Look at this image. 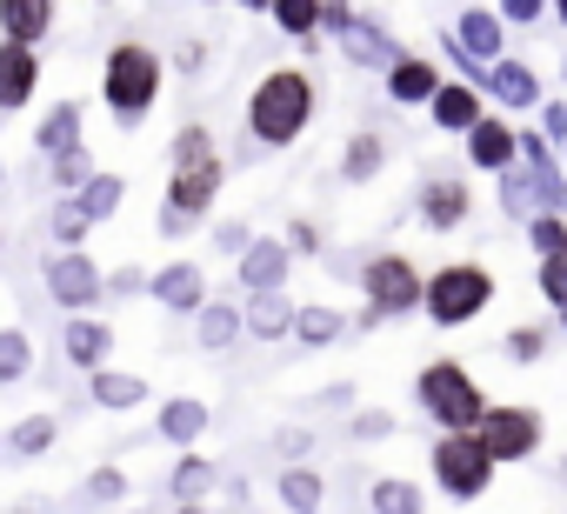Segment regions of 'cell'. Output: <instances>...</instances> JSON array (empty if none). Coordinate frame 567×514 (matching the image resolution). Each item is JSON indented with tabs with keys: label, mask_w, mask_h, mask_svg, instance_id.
Masks as SVG:
<instances>
[{
	"label": "cell",
	"mask_w": 567,
	"mask_h": 514,
	"mask_svg": "<svg viewBox=\"0 0 567 514\" xmlns=\"http://www.w3.org/2000/svg\"><path fill=\"white\" fill-rule=\"evenodd\" d=\"M308 114H315V81L295 74V68L267 74V81L254 88V107H247V121H254V134H260L267 147H288V141L308 127Z\"/></svg>",
	"instance_id": "cell-1"
},
{
	"label": "cell",
	"mask_w": 567,
	"mask_h": 514,
	"mask_svg": "<svg viewBox=\"0 0 567 514\" xmlns=\"http://www.w3.org/2000/svg\"><path fill=\"white\" fill-rule=\"evenodd\" d=\"M214 187H220L214 134H207V127H181V134H174V194H167V207H174L181 220H194V214L214 201Z\"/></svg>",
	"instance_id": "cell-2"
},
{
	"label": "cell",
	"mask_w": 567,
	"mask_h": 514,
	"mask_svg": "<svg viewBox=\"0 0 567 514\" xmlns=\"http://www.w3.org/2000/svg\"><path fill=\"white\" fill-rule=\"evenodd\" d=\"M421 401H427L434 421H447V434H474L481 414H487V401H481V388H474V374L461 361H434L421 374Z\"/></svg>",
	"instance_id": "cell-3"
},
{
	"label": "cell",
	"mask_w": 567,
	"mask_h": 514,
	"mask_svg": "<svg viewBox=\"0 0 567 514\" xmlns=\"http://www.w3.org/2000/svg\"><path fill=\"white\" fill-rule=\"evenodd\" d=\"M427 315L441 321V328H461V321H474L487 301H494V275L487 268H467V261H454V268H441L434 281H427Z\"/></svg>",
	"instance_id": "cell-4"
},
{
	"label": "cell",
	"mask_w": 567,
	"mask_h": 514,
	"mask_svg": "<svg viewBox=\"0 0 567 514\" xmlns=\"http://www.w3.org/2000/svg\"><path fill=\"white\" fill-rule=\"evenodd\" d=\"M154 88H161V61H154V48L127 41V48L107 54V101H114V114L134 121V114L154 101Z\"/></svg>",
	"instance_id": "cell-5"
},
{
	"label": "cell",
	"mask_w": 567,
	"mask_h": 514,
	"mask_svg": "<svg viewBox=\"0 0 567 514\" xmlns=\"http://www.w3.org/2000/svg\"><path fill=\"white\" fill-rule=\"evenodd\" d=\"M474 441L487 448V461H520L540 441V414L534 408H487L481 428H474Z\"/></svg>",
	"instance_id": "cell-6"
},
{
	"label": "cell",
	"mask_w": 567,
	"mask_h": 514,
	"mask_svg": "<svg viewBox=\"0 0 567 514\" xmlns=\"http://www.w3.org/2000/svg\"><path fill=\"white\" fill-rule=\"evenodd\" d=\"M434 474H441V487L447 494H481L487 481H494V461H487V448L474 441V434H447L441 448H434Z\"/></svg>",
	"instance_id": "cell-7"
},
{
	"label": "cell",
	"mask_w": 567,
	"mask_h": 514,
	"mask_svg": "<svg viewBox=\"0 0 567 514\" xmlns=\"http://www.w3.org/2000/svg\"><path fill=\"white\" fill-rule=\"evenodd\" d=\"M368 295H374V308H368V321H374V315H401V308H414V301L427 295V281L401 261V254H381V261L368 268Z\"/></svg>",
	"instance_id": "cell-8"
},
{
	"label": "cell",
	"mask_w": 567,
	"mask_h": 514,
	"mask_svg": "<svg viewBox=\"0 0 567 514\" xmlns=\"http://www.w3.org/2000/svg\"><path fill=\"white\" fill-rule=\"evenodd\" d=\"M48 288H54V301L87 308L101 295V268L87 261V254H54V261H48Z\"/></svg>",
	"instance_id": "cell-9"
},
{
	"label": "cell",
	"mask_w": 567,
	"mask_h": 514,
	"mask_svg": "<svg viewBox=\"0 0 567 514\" xmlns=\"http://www.w3.org/2000/svg\"><path fill=\"white\" fill-rule=\"evenodd\" d=\"M154 301H161V308H174V315H200V301H207L200 268H194V261L161 268V275H154Z\"/></svg>",
	"instance_id": "cell-10"
},
{
	"label": "cell",
	"mask_w": 567,
	"mask_h": 514,
	"mask_svg": "<svg viewBox=\"0 0 567 514\" xmlns=\"http://www.w3.org/2000/svg\"><path fill=\"white\" fill-rule=\"evenodd\" d=\"M0 28H8V48H34L54 28V8L48 0H0Z\"/></svg>",
	"instance_id": "cell-11"
},
{
	"label": "cell",
	"mask_w": 567,
	"mask_h": 514,
	"mask_svg": "<svg viewBox=\"0 0 567 514\" xmlns=\"http://www.w3.org/2000/svg\"><path fill=\"white\" fill-rule=\"evenodd\" d=\"M34 81H41L34 48H8V41H0V107H21L34 94Z\"/></svg>",
	"instance_id": "cell-12"
},
{
	"label": "cell",
	"mask_w": 567,
	"mask_h": 514,
	"mask_svg": "<svg viewBox=\"0 0 567 514\" xmlns=\"http://www.w3.org/2000/svg\"><path fill=\"white\" fill-rule=\"evenodd\" d=\"M467 68H481V61H494L501 54V14H487V8H467L461 14V48H454Z\"/></svg>",
	"instance_id": "cell-13"
},
{
	"label": "cell",
	"mask_w": 567,
	"mask_h": 514,
	"mask_svg": "<svg viewBox=\"0 0 567 514\" xmlns=\"http://www.w3.org/2000/svg\"><path fill=\"white\" fill-rule=\"evenodd\" d=\"M240 281H247V288H260V295H274L280 281H288V247H280V240H247Z\"/></svg>",
	"instance_id": "cell-14"
},
{
	"label": "cell",
	"mask_w": 567,
	"mask_h": 514,
	"mask_svg": "<svg viewBox=\"0 0 567 514\" xmlns=\"http://www.w3.org/2000/svg\"><path fill=\"white\" fill-rule=\"evenodd\" d=\"M487 94L507 101V107H540V74L520 68V61H501V68L487 74Z\"/></svg>",
	"instance_id": "cell-15"
},
{
	"label": "cell",
	"mask_w": 567,
	"mask_h": 514,
	"mask_svg": "<svg viewBox=\"0 0 567 514\" xmlns=\"http://www.w3.org/2000/svg\"><path fill=\"white\" fill-rule=\"evenodd\" d=\"M41 147L54 154V167L74 161V154H87V147H81V107H74V101H61V107L41 121Z\"/></svg>",
	"instance_id": "cell-16"
},
{
	"label": "cell",
	"mask_w": 567,
	"mask_h": 514,
	"mask_svg": "<svg viewBox=\"0 0 567 514\" xmlns=\"http://www.w3.org/2000/svg\"><path fill=\"white\" fill-rule=\"evenodd\" d=\"M388 94H394L401 107H421V101H434V94H441V74H434V61H401V68L388 74Z\"/></svg>",
	"instance_id": "cell-17"
},
{
	"label": "cell",
	"mask_w": 567,
	"mask_h": 514,
	"mask_svg": "<svg viewBox=\"0 0 567 514\" xmlns=\"http://www.w3.org/2000/svg\"><path fill=\"white\" fill-rule=\"evenodd\" d=\"M514 147H520V141H514V134H507L501 121H481V127L467 134V161H474V167H501V174H507Z\"/></svg>",
	"instance_id": "cell-18"
},
{
	"label": "cell",
	"mask_w": 567,
	"mask_h": 514,
	"mask_svg": "<svg viewBox=\"0 0 567 514\" xmlns=\"http://www.w3.org/2000/svg\"><path fill=\"white\" fill-rule=\"evenodd\" d=\"M434 121H441V127L474 134V127H481V94H474V88H461V81H454V88H441V94H434Z\"/></svg>",
	"instance_id": "cell-19"
},
{
	"label": "cell",
	"mask_w": 567,
	"mask_h": 514,
	"mask_svg": "<svg viewBox=\"0 0 567 514\" xmlns=\"http://www.w3.org/2000/svg\"><path fill=\"white\" fill-rule=\"evenodd\" d=\"M421 214H427V227H461V214H467V187H461V181H434V187L421 194Z\"/></svg>",
	"instance_id": "cell-20"
},
{
	"label": "cell",
	"mask_w": 567,
	"mask_h": 514,
	"mask_svg": "<svg viewBox=\"0 0 567 514\" xmlns=\"http://www.w3.org/2000/svg\"><path fill=\"white\" fill-rule=\"evenodd\" d=\"M280 501H288L295 514H321V474L315 467H288L280 474Z\"/></svg>",
	"instance_id": "cell-21"
},
{
	"label": "cell",
	"mask_w": 567,
	"mask_h": 514,
	"mask_svg": "<svg viewBox=\"0 0 567 514\" xmlns=\"http://www.w3.org/2000/svg\"><path fill=\"white\" fill-rule=\"evenodd\" d=\"M200 428H207V408L200 401H167L161 408V434L167 441H200Z\"/></svg>",
	"instance_id": "cell-22"
},
{
	"label": "cell",
	"mask_w": 567,
	"mask_h": 514,
	"mask_svg": "<svg viewBox=\"0 0 567 514\" xmlns=\"http://www.w3.org/2000/svg\"><path fill=\"white\" fill-rule=\"evenodd\" d=\"M107 341H114V335H107L101 321H74V328H68V354H74L81 368H94V361H107Z\"/></svg>",
	"instance_id": "cell-23"
},
{
	"label": "cell",
	"mask_w": 567,
	"mask_h": 514,
	"mask_svg": "<svg viewBox=\"0 0 567 514\" xmlns=\"http://www.w3.org/2000/svg\"><path fill=\"white\" fill-rule=\"evenodd\" d=\"M247 328H254L260 341H274V335H288V328H295V308L280 301V295H260V301H254V315H247Z\"/></svg>",
	"instance_id": "cell-24"
},
{
	"label": "cell",
	"mask_w": 567,
	"mask_h": 514,
	"mask_svg": "<svg viewBox=\"0 0 567 514\" xmlns=\"http://www.w3.org/2000/svg\"><path fill=\"white\" fill-rule=\"evenodd\" d=\"M121 194H127V187H121L114 174H101V181H87V194H81V220H107V214L121 207Z\"/></svg>",
	"instance_id": "cell-25"
},
{
	"label": "cell",
	"mask_w": 567,
	"mask_h": 514,
	"mask_svg": "<svg viewBox=\"0 0 567 514\" xmlns=\"http://www.w3.org/2000/svg\"><path fill=\"white\" fill-rule=\"evenodd\" d=\"M141 394H147V388H141L134 374H94V401H101V408H134Z\"/></svg>",
	"instance_id": "cell-26"
},
{
	"label": "cell",
	"mask_w": 567,
	"mask_h": 514,
	"mask_svg": "<svg viewBox=\"0 0 567 514\" xmlns=\"http://www.w3.org/2000/svg\"><path fill=\"white\" fill-rule=\"evenodd\" d=\"M295 335L321 348V341H334V335H341V315H334V308H301V315H295Z\"/></svg>",
	"instance_id": "cell-27"
},
{
	"label": "cell",
	"mask_w": 567,
	"mask_h": 514,
	"mask_svg": "<svg viewBox=\"0 0 567 514\" xmlns=\"http://www.w3.org/2000/svg\"><path fill=\"white\" fill-rule=\"evenodd\" d=\"M207 487H214V467H207L200 454H187V461L174 467V494H181V501H200Z\"/></svg>",
	"instance_id": "cell-28"
},
{
	"label": "cell",
	"mask_w": 567,
	"mask_h": 514,
	"mask_svg": "<svg viewBox=\"0 0 567 514\" xmlns=\"http://www.w3.org/2000/svg\"><path fill=\"white\" fill-rule=\"evenodd\" d=\"M374 514H421V494L408 481H381L374 487Z\"/></svg>",
	"instance_id": "cell-29"
},
{
	"label": "cell",
	"mask_w": 567,
	"mask_h": 514,
	"mask_svg": "<svg viewBox=\"0 0 567 514\" xmlns=\"http://www.w3.org/2000/svg\"><path fill=\"white\" fill-rule=\"evenodd\" d=\"M534 247L547 254V261H567V220L560 214H540L534 220Z\"/></svg>",
	"instance_id": "cell-30"
},
{
	"label": "cell",
	"mask_w": 567,
	"mask_h": 514,
	"mask_svg": "<svg viewBox=\"0 0 567 514\" xmlns=\"http://www.w3.org/2000/svg\"><path fill=\"white\" fill-rule=\"evenodd\" d=\"M28 374V335L0 328V381H21Z\"/></svg>",
	"instance_id": "cell-31"
},
{
	"label": "cell",
	"mask_w": 567,
	"mask_h": 514,
	"mask_svg": "<svg viewBox=\"0 0 567 514\" xmlns=\"http://www.w3.org/2000/svg\"><path fill=\"white\" fill-rule=\"evenodd\" d=\"M374 167H381V141H374V134H354V147H348V167H341V174H348V181H368Z\"/></svg>",
	"instance_id": "cell-32"
},
{
	"label": "cell",
	"mask_w": 567,
	"mask_h": 514,
	"mask_svg": "<svg viewBox=\"0 0 567 514\" xmlns=\"http://www.w3.org/2000/svg\"><path fill=\"white\" fill-rule=\"evenodd\" d=\"M274 21L288 28V34H308V28L321 21V0H280V8H274Z\"/></svg>",
	"instance_id": "cell-33"
},
{
	"label": "cell",
	"mask_w": 567,
	"mask_h": 514,
	"mask_svg": "<svg viewBox=\"0 0 567 514\" xmlns=\"http://www.w3.org/2000/svg\"><path fill=\"white\" fill-rule=\"evenodd\" d=\"M234 328H240V321H234V308H220V301L200 315V341H207V348H227V341H234Z\"/></svg>",
	"instance_id": "cell-34"
},
{
	"label": "cell",
	"mask_w": 567,
	"mask_h": 514,
	"mask_svg": "<svg viewBox=\"0 0 567 514\" xmlns=\"http://www.w3.org/2000/svg\"><path fill=\"white\" fill-rule=\"evenodd\" d=\"M48 441H54V421H21V428H14V448H21V454H41Z\"/></svg>",
	"instance_id": "cell-35"
},
{
	"label": "cell",
	"mask_w": 567,
	"mask_h": 514,
	"mask_svg": "<svg viewBox=\"0 0 567 514\" xmlns=\"http://www.w3.org/2000/svg\"><path fill=\"white\" fill-rule=\"evenodd\" d=\"M540 348H547L540 328H514V335H507V354H514V361H540Z\"/></svg>",
	"instance_id": "cell-36"
},
{
	"label": "cell",
	"mask_w": 567,
	"mask_h": 514,
	"mask_svg": "<svg viewBox=\"0 0 567 514\" xmlns=\"http://www.w3.org/2000/svg\"><path fill=\"white\" fill-rule=\"evenodd\" d=\"M540 295L567 308V261H540Z\"/></svg>",
	"instance_id": "cell-37"
},
{
	"label": "cell",
	"mask_w": 567,
	"mask_h": 514,
	"mask_svg": "<svg viewBox=\"0 0 567 514\" xmlns=\"http://www.w3.org/2000/svg\"><path fill=\"white\" fill-rule=\"evenodd\" d=\"M501 21H540V0H507Z\"/></svg>",
	"instance_id": "cell-38"
},
{
	"label": "cell",
	"mask_w": 567,
	"mask_h": 514,
	"mask_svg": "<svg viewBox=\"0 0 567 514\" xmlns=\"http://www.w3.org/2000/svg\"><path fill=\"white\" fill-rule=\"evenodd\" d=\"M81 227H87V220H81V207H74V214H61V220H54V234H61V240H74V234H81Z\"/></svg>",
	"instance_id": "cell-39"
},
{
	"label": "cell",
	"mask_w": 567,
	"mask_h": 514,
	"mask_svg": "<svg viewBox=\"0 0 567 514\" xmlns=\"http://www.w3.org/2000/svg\"><path fill=\"white\" fill-rule=\"evenodd\" d=\"M560 21H567V0H560Z\"/></svg>",
	"instance_id": "cell-40"
}]
</instances>
